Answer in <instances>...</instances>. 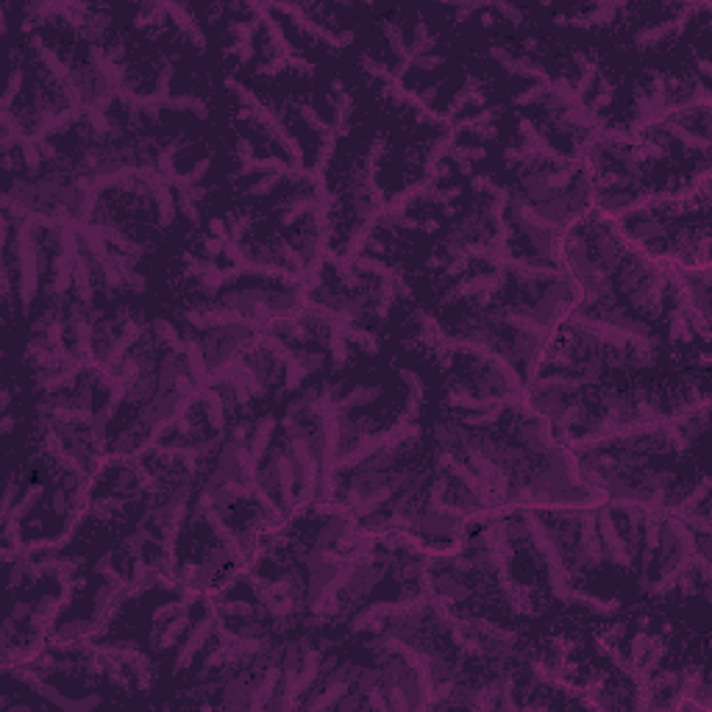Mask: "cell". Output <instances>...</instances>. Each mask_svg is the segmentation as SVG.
Returning <instances> with one entry per match:
<instances>
[{
    "mask_svg": "<svg viewBox=\"0 0 712 712\" xmlns=\"http://www.w3.org/2000/svg\"><path fill=\"white\" fill-rule=\"evenodd\" d=\"M257 487L273 492L281 504L284 512H290L292 507L298 504V495H295V468H292L290 453L284 448H273L270 456L264 459V465H259V473H257Z\"/></svg>",
    "mask_w": 712,
    "mask_h": 712,
    "instance_id": "cell-1",
    "label": "cell"
},
{
    "mask_svg": "<svg viewBox=\"0 0 712 712\" xmlns=\"http://www.w3.org/2000/svg\"><path fill=\"white\" fill-rule=\"evenodd\" d=\"M387 565L384 562H373V559H362V562H351V571H348V579L340 590V598H342V610L345 607H356L362 604L373 590L376 584L382 582L387 576Z\"/></svg>",
    "mask_w": 712,
    "mask_h": 712,
    "instance_id": "cell-2",
    "label": "cell"
},
{
    "mask_svg": "<svg viewBox=\"0 0 712 712\" xmlns=\"http://www.w3.org/2000/svg\"><path fill=\"white\" fill-rule=\"evenodd\" d=\"M595 534H598V543H601V554L607 562H613L617 568H632V556H629V549L623 543V534L617 529L615 515L610 507H595Z\"/></svg>",
    "mask_w": 712,
    "mask_h": 712,
    "instance_id": "cell-3",
    "label": "cell"
},
{
    "mask_svg": "<svg viewBox=\"0 0 712 712\" xmlns=\"http://www.w3.org/2000/svg\"><path fill=\"white\" fill-rule=\"evenodd\" d=\"M215 620H217V607H215V604H209V607H206V615L200 617V620H195L193 626H190V635H187L184 646L178 648V654H176V659H173L176 674L187 671V668L193 665L195 657H198L200 651H206L209 640H212V635H215Z\"/></svg>",
    "mask_w": 712,
    "mask_h": 712,
    "instance_id": "cell-4",
    "label": "cell"
},
{
    "mask_svg": "<svg viewBox=\"0 0 712 712\" xmlns=\"http://www.w3.org/2000/svg\"><path fill=\"white\" fill-rule=\"evenodd\" d=\"M276 11H284V14H290L292 20H295V26L301 28L303 33H309L312 39H320V42H325V45H331V48H345L351 39H354V33L351 31H345V33H334V31H328L325 26H320V23H315V20H309L306 17V11L301 9V6H273Z\"/></svg>",
    "mask_w": 712,
    "mask_h": 712,
    "instance_id": "cell-5",
    "label": "cell"
},
{
    "mask_svg": "<svg viewBox=\"0 0 712 712\" xmlns=\"http://www.w3.org/2000/svg\"><path fill=\"white\" fill-rule=\"evenodd\" d=\"M398 379L406 384V404H404V409L398 415V423H415L418 415H421L423 395H426L423 379L415 370H409V367H398Z\"/></svg>",
    "mask_w": 712,
    "mask_h": 712,
    "instance_id": "cell-6",
    "label": "cell"
},
{
    "mask_svg": "<svg viewBox=\"0 0 712 712\" xmlns=\"http://www.w3.org/2000/svg\"><path fill=\"white\" fill-rule=\"evenodd\" d=\"M434 443L440 446V451H448V453H459V448L468 443V434H470V428L465 426V423L459 421H437L434 423Z\"/></svg>",
    "mask_w": 712,
    "mask_h": 712,
    "instance_id": "cell-7",
    "label": "cell"
},
{
    "mask_svg": "<svg viewBox=\"0 0 712 712\" xmlns=\"http://www.w3.org/2000/svg\"><path fill=\"white\" fill-rule=\"evenodd\" d=\"M167 14H170L173 26L178 28V33L187 36L190 45L203 53V50H206V33L200 31V26H198V20L190 14V9H187V6H167Z\"/></svg>",
    "mask_w": 712,
    "mask_h": 712,
    "instance_id": "cell-8",
    "label": "cell"
},
{
    "mask_svg": "<svg viewBox=\"0 0 712 712\" xmlns=\"http://www.w3.org/2000/svg\"><path fill=\"white\" fill-rule=\"evenodd\" d=\"M200 406H203V412H206V421L212 426V431H215V434H223L228 426V406H226V401H223V395H220L215 387H206L200 392Z\"/></svg>",
    "mask_w": 712,
    "mask_h": 712,
    "instance_id": "cell-9",
    "label": "cell"
},
{
    "mask_svg": "<svg viewBox=\"0 0 712 712\" xmlns=\"http://www.w3.org/2000/svg\"><path fill=\"white\" fill-rule=\"evenodd\" d=\"M320 674H323V651L312 646L306 651L303 662H301V674H298V701L315 687V681L320 679Z\"/></svg>",
    "mask_w": 712,
    "mask_h": 712,
    "instance_id": "cell-10",
    "label": "cell"
},
{
    "mask_svg": "<svg viewBox=\"0 0 712 712\" xmlns=\"http://www.w3.org/2000/svg\"><path fill=\"white\" fill-rule=\"evenodd\" d=\"M273 431H276V418L267 415V418H259L251 428V437H248V451L251 456L261 465V459L267 456V448H270V440H273Z\"/></svg>",
    "mask_w": 712,
    "mask_h": 712,
    "instance_id": "cell-11",
    "label": "cell"
},
{
    "mask_svg": "<svg viewBox=\"0 0 712 712\" xmlns=\"http://www.w3.org/2000/svg\"><path fill=\"white\" fill-rule=\"evenodd\" d=\"M681 28H684V17H679V20H662L657 26H648V28H640V31L635 33V45L637 48H654V45L665 42L668 36L679 33Z\"/></svg>",
    "mask_w": 712,
    "mask_h": 712,
    "instance_id": "cell-12",
    "label": "cell"
},
{
    "mask_svg": "<svg viewBox=\"0 0 712 712\" xmlns=\"http://www.w3.org/2000/svg\"><path fill=\"white\" fill-rule=\"evenodd\" d=\"M565 601L582 607V610L593 613V615H613V613L620 610V601H617V598H598V595H590V593H584V590H568Z\"/></svg>",
    "mask_w": 712,
    "mask_h": 712,
    "instance_id": "cell-13",
    "label": "cell"
},
{
    "mask_svg": "<svg viewBox=\"0 0 712 712\" xmlns=\"http://www.w3.org/2000/svg\"><path fill=\"white\" fill-rule=\"evenodd\" d=\"M39 696H45V698H50L56 707H62V710H70V712H87V710H92V707H97L103 698L100 696H87V698H67V696H62L53 684H48V681H42V687L36 690Z\"/></svg>",
    "mask_w": 712,
    "mask_h": 712,
    "instance_id": "cell-14",
    "label": "cell"
},
{
    "mask_svg": "<svg viewBox=\"0 0 712 712\" xmlns=\"http://www.w3.org/2000/svg\"><path fill=\"white\" fill-rule=\"evenodd\" d=\"M164 629L156 635L153 632V643H156V648L159 651H170V648L176 646L178 643V637L181 635H187L190 632V613H184V615H178V617H173V620H167V623H162Z\"/></svg>",
    "mask_w": 712,
    "mask_h": 712,
    "instance_id": "cell-15",
    "label": "cell"
},
{
    "mask_svg": "<svg viewBox=\"0 0 712 712\" xmlns=\"http://www.w3.org/2000/svg\"><path fill=\"white\" fill-rule=\"evenodd\" d=\"M379 398H382V387L379 384H356V387H351L337 401V406L342 412H348V409H356V406H370Z\"/></svg>",
    "mask_w": 712,
    "mask_h": 712,
    "instance_id": "cell-16",
    "label": "cell"
},
{
    "mask_svg": "<svg viewBox=\"0 0 712 712\" xmlns=\"http://www.w3.org/2000/svg\"><path fill=\"white\" fill-rule=\"evenodd\" d=\"M373 228H376V223H367V220H362V223H356V226L351 228V234H348V239H345V248H342L345 261H354L356 257H362V251L367 248V242H370V237H373Z\"/></svg>",
    "mask_w": 712,
    "mask_h": 712,
    "instance_id": "cell-17",
    "label": "cell"
},
{
    "mask_svg": "<svg viewBox=\"0 0 712 712\" xmlns=\"http://www.w3.org/2000/svg\"><path fill=\"white\" fill-rule=\"evenodd\" d=\"M453 139H456V131H443L440 136H434L428 145H426V159H423V167H434V164H443L448 159V153H451L453 148Z\"/></svg>",
    "mask_w": 712,
    "mask_h": 712,
    "instance_id": "cell-18",
    "label": "cell"
},
{
    "mask_svg": "<svg viewBox=\"0 0 712 712\" xmlns=\"http://www.w3.org/2000/svg\"><path fill=\"white\" fill-rule=\"evenodd\" d=\"M72 287H75V295L78 301L90 303L92 301V259H87L81 254V259L75 261V273H72Z\"/></svg>",
    "mask_w": 712,
    "mask_h": 712,
    "instance_id": "cell-19",
    "label": "cell"
},
{
    "mask_svg": "<svg viewBox=\"0 0 712 712\" xmlns=\"http://www.w3.org/2000/svg\"><path fill=\"white\" fill-rule=\"evenodd\" d=\"M479 87H482V81L476 78V75H468V81L459 87V92L451 97V103H448V114H446V120L453 123L459 114H462V109L465 106H470V100H473V92H479Z\"/></svg>",
    "mask_w": 712,
    "mask_h": 712,
    "instance_id": "cell-20",
    "label": "cell"
},
{
    "mask_svg": "<svg viewBox=\"0 0 712 712\" xmlns=\"http://www.w3.org/2000/svg\"><path fill=\"white\" fill-rule=\"evenodd\" d=\"M151 331H153V337H156V342H159V345H167V348H170V351H176V354H181V351H184V345H187V340H181V337H178L176 325L170 323V320H164V318H156V320L151 323Z\"/></svg>",
    "mask_w": 712,
    "mask_h": 712,
    "instance_id": "cell-21",
    "label": "cell"
},
{
    "mask_svg": "<svg viewBox=\"0 0 712 712\" xmlns=\"http://www.w3.org/2000/svg\"><path fill=\"white\" fill-rule=\"evenodd\" d=\"M159 100H162V106H167V109H176V112H193L195 117H200V120H206V117H209V106L195 95H170V97H159Z\"/></svg>",
    "mask_w": 712,
    "mask_h": 712,
    "instance_id": "cell-22",
    "label": "cell"
},
{
    "mask_svg": "<svg viewBox=\"0 0 712 712\" xmlns=\"http://www.w3.org/2000/svg\"><path fill=\"white\" fill-rule=\"evenodd\" d=\"M690 340H693V331L687 325V318L679 306H674L668 312V342H690Z\"/></svg>",
    "mask_w": 712,
    "mask_h": 712,
    "instance_id": "cell-23",
    "label": "cell"
},
{
    "mask_svg": "<svg viewBox=\"0 0 712 712\" xmlns=\"http://www.w3.org/2000/svg\"><path fill=\"white\" fill-rule=\"evenodd\" d=\"M42 492H45V490H42V485H31L28 490H26V492H23V498H20L17 504H14V509H11L9 515H3V520H23L26 515H28V512H31L33 507L39 504Z\"/></svg>",
    "mask_w": 712,
    "mask_h": 712,
    "instance_id": "cell-24",
    "label": "cell"
},
{
    "mask_svg": "<svg viewBox=\"0 0 712 712\" xmlns=\"http://www.w3.org/2000/svg\"><path fill=\"white\" fill-rule=\"evenodd\" d=\"M593 87H595V95H593V100H590L587 106L598 114L601 109H607V106L613 103V97H615V84H613L607 75H601V72H598V78H595V84H593Z\"/></svg>",
    "mask_w": 712,
    "mask_h": 712,
    "instance_id": "cell-25",
    "label": "cell"
},
{
    "mask_svg": "<svg viewBox=\"0 0 712 712\" xmlns=\"http://www.w3.org/2000/svg\"><path fill=\"white\" fill-rule=\"evenodd\" d=\"M501 112H504L501 106H485V109H479L476 114L465 117L453 131H470V129H476V126H495L498 117H501Z\"/></svg>",
    "mask_w": 712,
    "mask_h": 712,
    "instance_id": "cell-26",
    "label": "cell"
},
{
    "mask_svg": "<svg viewBox=\"0 0 712 712\" xmlns=\"http://www.w3.org/2000/svg\"><path fill=\"white\" fill-rule=\"evenodd\" d=\"M217 607V613L223 617H254L257 615V604H251V601H239V598H228V601H217L215 604Z\"/></svg>",
    "mask_w": 712,
    "mask_h": 712,
    "instance_id": "cell-27",
    "label": "cell"
},
{
    "mask_svg": "<svg viewBox=\"0 0 712 712\" xmlns=\"http://www.w3.org/2000/svg\"><path fill=\"white\" fill-rule=\"evenodd\" d=\"M193 595L195 593H190L184 601H170V604L156 607V610H153V623H167V620H173V617L190 613V607H193Z\"/></svg>",
    "mask_w": 712,
    "mask_h": 712,
    "instance_id": "cell-28",
    "label": "cell"
},
{
    "mask_svg": "<svg viewBox=\"0 0 712 712\" xmlns=\"http://www.w3.org/2000/svg\"><path fill=\"white\" fill-rule=\"evenodd\" d=\"M434 36H431V31H428V26L423 23V20H418L415 23V36H412V56H426V53H431L434 50Z\"/></svg>",
    "mask_w": 712,
    "mask_h": 712,
    "instance_id": "cell-29",
    "label": "cell"
},
{
    "mask_svg": "<svg viewBox=\"0 0 712 712\" xmlns=\"http://www.w3.org/2000/svg\"><path fill=\"white\" fill-rule=\"evenodd\" d=\"M359 65H362V70H365L370 78H379V81H382V87L389 84V81H395V78H392V70H389L384 62L373 59L370 53H362V56H359Z\"/></svg>",
    "mask_w": 712,
    "mask_h": 712,
    "instance_id": "cell-30",
    "label": "cell"
},
{
    "mask_svg": "<svg viewBox=\"0 0 712 712\" xmlns=\"http://www.w3.org/2000/svg\"><path fill=\"white\" fill-rule=\"evenodd\" d=\"M595 78H598V65H595V62H587V65L579 70V75H576V78L571 81V84H573V92H576V95L584 100V97H587V92L593 90Z\"/></svg>",
    "mask_w": 712,
    "mask_h": 712,
    "instance_id": "cell-31",
    "label": "cell"
},
{
    "mask_svg": "<svg viewBox=\"0 0 712 712\" xmlns=\"http://www.w3.org/2000/svg\"><path fill=\"white\" fill-rule=\"evenodd\" d=\"M328 354H331V365H334V370H340L345 362H348V340L342 337V334H337V331H331V337H328Z\"/></svg>",
    "mask_w": 712,
    "mask_h": 712,
    "instance_id": "cell-32",
    "label": "cell"
},
{
    "mask_svg": "<svg viewBox=\"0 0 712 712\" xmlns=\"http://www.w3.org/2000/svg\"><path fill=\"white\" fill-rule=\"evenodd\" d=\"M23 78H26L23 67L11 65V72H9V87H6V95H3V112H11L14 97L20 95V90H23Z\"/></svg>",
    "mask_w": 712,
    "mask_h": 712,
    "instance_id": "cell-33",
    "label": "cell"
},
{
    "mask_svg": "<svg viewBox=\"0 0 712 712\" xmlns=\"http://www.w3.org/2000/svg\"><path fill=\"white\" fill-rule=\"evenodd\" d=\"M298 114L303 117V123H306L309 129L318 131L320 136H325V134H331V131H334V126H331V123H325L323 117L315 112V106H309V103H301V106H298Z\"/></svg>",
    "mask_w": 712,
    "mask_h": 712,
    "instance_id": "cell-34",
    "label": "cell"
},
{
    "mask_svg": "<svg viewBox=\"0 0 712 712\" xmlns=\"http://www.w3.org/2000/svg\"><path fill=\"white\" fill-rule=\"evenodd\" d=\"M226 223H228V239L231 242H242V237L251 228V215L248 212H234V215L226 217Z\"/></svg>",
    "mask_w": 712,
    "mask_h": 712,
    "instance_id": "cell-35",
    "label": "cell"
},
{
    "mask_svg": "<svg viewBox=\"0 0 712 712\" xmlns=\"http://www.w3.org/2000/svg\"><path fill=\"white\" fill-rule=\"evenodd\" d=\"M209 167H212V156H206L203 162L195 164V167H193V170H190V173H187V176H176L173 187H178V190H187V187H195V184H198V181H200V178H203V176L209 173Z\"/></svg>",
    "mask_w": 712,
    "mask_h": 712,
    "instance_id": "cell-36",
    "label": "cell"
},
{
    "mask_svg": "<svg viewBox=\"0 0 712 712\" xmlns=\"http://www.w3.org/2000/svg\"><path fill=\"white\" fill-rule=\"evenodd\" d=\"M176 206H178V212L193 223L198 226L200 223V209H198V200H195L190 190H178V198H176Z\"/></svg>",
    "mask_w": 712,
    "mask_h": 712,
    "instance_id": "cell-37",
    "label": "cell"
},
{
    "mask_svg": "<svg viewBox=\"0 0 712 712\" xmlns=\"http://www.w3.org/2000/svg\"><path fill=\"white\" fill-rule=\"evenodd\" d=\"M281 178L284 176H257V181L251 187H245V195L248 198H264V195H270L281 184Z\"/></svg>",
    "mask_w": 712,
    "mask_h": 712,
    "instance_id": "cell-38",
    "label": "cell"
},
{
    "mask_svg": "<svg viewBox=\"0 0 712 712\" xmlns=\"http://www.w3.org/2000/svg\"><path fill=\"white\" fill-rule=\"evenodd\" d=\"M164 14H167V6H156V3L142 6V17H139L134 26H136V28H153V26H162Z\"/></svg>",
    "mask_w": 712,
    "mask_h": 712,
    "instance_id": "cell-39",
    "label": "cell"
},
{
    "mask_svg": "<svg viewBox=\"0 0 712 712\" xmlns=\"http://www.w3.org/2000/svg\"><path fill=\"white\" fill-rule=\"evenodd\" d=\"M487 156L490 153L485 145H453L448 153V159H465V162H482Z\"/></svg>",
    "mask_w": 712,
    "mask_h": 712,
    "instance_id": "cell-40",
    "label": "cell"
},
{
    "mask_svg": "<svg viewBox=\"0 0 712 712\" xmlns=\"http://www.w3.org/2000/svg\"><path fill=\"white\" fill-rule=\"evenodd\" d=\"M173 75H176V67H173V62L164 59L162 67H159V72H156V84H153V92H151V95L170 97V81H173Z\"/></svg>",
    "mask_w": 712,
    "mask_h": 712,
    "instance_id": "cell-41",
    "label": "cell"
},
{
    "mask_svg": "<svg viewBox=\"0 0 712 712\" xmlns=\"http://www.w3.org/2000/svg\"><path fill=\"white\" fill-rule=\"evenodd\" d=\"M651 643H654V637L646 635V632L635 635V637H632V646H629V654H626V657H629V662L640 668V662H643V657H646V651L651 648Z\"/></svg>",
    "mask_w": 712,
    "mask_h": 712,
    "instance_id": "cell-42",
    "label": "cell"
},
{
    "mask_svg": "<svg viewBox=\"0 0 712 712\" xmlns=\"http://www.w3.org/2000/svg\"><path fill=\"white\" fill-rule=\"evenodd\" d=\"M546 95H549V84H529L523 92L512 97V103L515 106H532V103H540Z\"/></svg>",
    "mask_w": 712,
    "mask_h": 712,
    "instance_id": "cell-43",
    "label": "cell"
},
{
    "mask_svg": "<svg viewBox=\"0 0 712 712\" xmlns=\"http://www.w3.org/2000/svg\"><path fill=\"white\" fill-rule=\"evenodd\" d=\"M298 359H301V365L306 367V373H318V370H323V365H325L323 351H309V348H303V351H298Z\"/></svg>",
    "mask_w": 712,
    "mask_h": 712,
    "instance_id": "cell-44",
    "label": "cell"
},
{
    "mask_svg": "<svg viewBox=\"0 0 712 712\" xmlns=\"http://www.w3.org/2000/svg\"><path fill=\"white\" fill-rule=\"evenodd\" d=\"M223 53H226V56H234L237 65H245V62L254 59V42H231Z\"/></svg>",
    "mask_w": 712,
    "mask_h": 712,
    "instance_id": "cell-45",
    "label": "cell"
},
{
    "mask_svg": "<svg viewBox=\"0 0 712 712\" xmlns=\"http://www.w3.org/2000/svg\"><path fill=\"white\" fill-rule=\"evenodd\" d=\"M237 159H239V164H251L254 159H257V153H254V142L251 139H245V136H237Z\"/></svg>",
    "mask_w": 712,
    "mask_h": 712,
    "instance_id": "cell-46",
    "label": "cell"
},
{
    "mask_svg": "<svg viewBox=\"0 0 712 712\" xmlns=\"http://www.w3.org/2000/svg\"><path fill=\"white\" fill-rule=\"evenodd\" d=\"M490 9H495L498 14H504L507 17V23H512V26H523V20H526V14L515 9V6H507V3H495V6H490Z\"/></svg>",
    "mask_w": 712,
    "mask_h": 712,
    "instance_id": "cell-47",
    "label": "cell"
},
{
    "mask_svg": "<svg viewBox=\"0 0 712 712\" xmlns=\"http://www.w3.org/2000/svg\"><path fill=\"white\" fill-rule=\"evenodd\" d=\"M462 195V187L459 184H451V187H446V190H431L428 198L434 200V203H451L453 198H459Z\"/></svg>",
    "mask_w": 712,
    "mask_h": 712,
    "instance_id": "cell-48",
    "label": "cell"
},
{
    "mask_svg": "<svg viewBox=\"0 0 712 712\" xmlns=\"http://www.w3.org/2000/svg\"><path fill=\"white\" fill-rule=\"evenodd\" d=\"M443 65V56H437V53H426V56H412V65L409 67H418V70H434V67Z\"/></svg>",
    "mask_w": 712,
    "mask_h": 712,
    "instance_id": "cell-49",
    "label": "cell"
},
{
    "mask_svg": "<svg viewBox=\"0 0 712 712\" xmlns=\"http://www.w3.org/2000/svg\"><path fill=\"white\" fill-rule=\"evenodd\" d=\"M287 67H290V70H295V72H301V75H315V67L309 65L306 59L295 56V53H292L290 59H287Z\"/></svg>",
    "mask_w": 712,
    "mask_h": 712,
    "instance_id": "cell-50",
    "label": "cell"
},
{
    "mask_svg": "<svg viewBox=\"0 0 712 712\" xmlns=\"http://www.w3.org/2000/svg\"><path fill=\"white\" fill-rule=\"evenodd\" d=\"M209 231H212V237L215 239H228V223L226 220H220V217H215V220H209Z\"/></svg>",
    "mask_w": 712,
    "mask_h": 712,
    "instance_id": "cell-51",
    "label": "cell"
},
{
    "mask_svg": "<svg viewBox=\"0 0 712 712\" xmlns=\"http://www.w3.org/2000/svg\"><path fill=\"white\" fill-rule=\"evenodd\" d=\"M470 134L476 136V139H482V142H492L495 136H498V126H476V129H470Z\"/></svg>",
    "mask_w": 712,
    "mask_h": 712,
    "instance_id": "cell-52",
    "label": "cell"
},
{
    "mask_svg": "<svg viewBox=\"0 0 712 712\" xmlns=\"http://www.w3.org/2000/svg\"><path fill=\"white\" fill-rule=\"evenodd\" d=\"M281 70H287V59H276V62H270V65H261L257 72H259V75H279Z\"/></svg>",
    "mask_w": 712,
    "mask_h": 712,
    "instance_id": "cell-53",
    "label": "cell"
},
{
    "mask_svg": "<svg viewBox=\"0 0 712 712\" xmlns=\"http://www.w3.org/2000/svg\"><path fill=\"white\" fill-rule=\"evenodd\" d=\"M126 287H131V292H145V276L142 273H129L126 276Z\"/></svg>",
    "mask_w": 712,
    "mask_h": 712,
    "instance_id": "cell-54",
    "label": "cell"
},
{
    "mask_svg": "<svg viewBox=\"0 0 712 712\" xmlns=\"http://www.w3.org/2000/svg\"><path fill=\"white\" fill-rule=\"evenodd\" d=\"M112 568H114V554H112V551H109V554H103V556H100V559H97V562H95V568H92V571H95V573H109V571H112Z\"/></svg>",
    "mask_w": 712,
    "mask_h": 712,
    "instance_id": "cell-55",
    "label": "cell"
},
{
    "mask_svg": "<svg viewBox=\"0 0 712 712\" xmlns=\"http://www.w3.org/2000/svg\"><path fill=\"white\" fill-rule=\"evenodd\" d=\"M698 72L704 75V78H710L712 67H710V59H698Z\"/></svg>",
    "mask_w": 712,
    "mask_h": 712,
    "instance_id": "cell-56",
    "label": "cell"
},
{
    "mask_svg": "<svg viewBox=\"0 0 712 712\" xmlns=\"http://www.w3.org/2000/svg\"><path fill=\"white\" fill-rule=\"evenodd\" d=\"M11 426H14V421H11V415L6 412V418H3V434H9V431H11Z\"/></svg>",
    "mask_w": 712,
    "mask_h": 712,
    "instance_id": "cell-57",
    "label": "cell"
}]
</instances>
